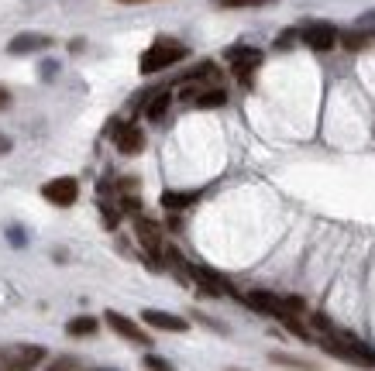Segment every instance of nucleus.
I'll list each match as a JSON object with an SVG mask.
<instances>
[{"mask_svg":"<svg viewBox=\"0 0 375 371\" xmlns=\"http://www.w3.org/2000/svg\"><path fill=\"white\" fill-rule=\"evenodd\" d=\"M186 52L189 49L183 45V42H176V38H155L152 49H145L141 62H138V69H141V76H155V73H162V69L183 62Z\"/></svg>","mask_w":375,"mask_h":371,"instance_id":"obj_1","label":"nucleus"},{"mask_svg":"<svg viewBox=\"0 0 375 371\" xmlns=\"http://www.w3.org/2000/svg\"><path fill=\"white\" fill-rule=\"evenodd\" d=\"M299 42L314 52H331L338 42H341V31L327 21H310L306 28H299Z\"/></svg>","mask_w":375,"mask_h":371,"instance_id":"obj_2","label":"nucleus"},{"mask_svg":"<svg viewBox=\"0 0 375 371\" xmlns=\"http://www.w3.org/2000/svg\"><path fill=\"white\" fill-rule=\"evenodd\" d=\"M134 234H138V244L145 248V255L152 258V265H159L162 255H165L159 224H155V220H148V217H134Z\"/></svg>","mask_w":375,"mask_h":371,"instance_id":"obj_3","label":"nucleus"},{"mask_svg":"<svg viewBox=\"0 0 375 371\" xmlns=\"http://www.w3.org/2000/svg\"><path fill=\"white\" fill-rule=\"evenodd\" d=\"M224 59H227V66L234 69V76L248 86L251 73L262 66V59H266V55L258 52V49H248V45H234V49H227V52H224Z\"/></svg>","mask_w":375,"mask_h":371,"instance_id":"obj_4","label":"nucleus"},{"mask_svg":"<svg viewBox=\"0 0 375 371\" xmlns=\"http://www.w3.org/2000/svg\"><path fill=\"white\" fill-rule=\"evenodd\" d=\"M42 196L52 207H73L80 200V183L69 179V176H59V179H49V183L42 186Z\"/></svg>","mask_w":375,"mask_h":371,"instance_id":"obj_5","label":"nucleus"},{"mask_svg":"<svg viewBox=\"0 0 375 371\" xmlns=\"http://www.w3.org/2000/svg\"><path fill=\"white\" fill-rule=\"evenodd\" d=\"M104 323H107L114 334H121L124 341H131V344H141V347L152 344V337H148L131 317H124V313H117V310H107V313H104Z\"/></svg>","mask_w":375,"mask_h":371,"instance_id":"obj_6","label":"nucleus"},{"mask_svg":"<svg viewBox=\"0 0 375 371\" xmlns=\"http://www.w3.org/2000/svg\"><path fill=\"white\" fill-rule=\"evenodd\" d=\"M193 279H196V286L207 292V296H238L234 286L224 275H217L214 268H207V265H193Z\"/></svg>","mask_w":375,"mask_h":371,"instance_id":"obj_7","label":"nucleus"},{"mask_svg":"<svg viewBox=\"0 0 375 371\" xmlns=\"http://www.w3.org/2000/svg\"><path fill=\"white\" fill-rule=\"evenodd\" d=\"M52 45L55 42L49 35H42V31H21V35L11 38L7 52L11 55H31V52H42V49H52Z\"/></svg>","mask_w":375,"mask_h":371,"instance_id":"obj_8","label":"nucleus"},{"mask_svg":"<svg viewBox=\"0 0 375 371\" xmlns=\"http://www.w3.org/2000/svg\"><path fill=\"white\" fill-rule=\"evenodd\" d=\"M244 303H248L251 310H258V313H268V317H275V320L293 317V313H286V303H282V296H272V292L255 289V292H248V296H244Z\"/></svg>","mask_w":375,"mask_h":371,"instance_id":"obj_9","label":"nucleus"},{"mask_svg":"<svg viewBox=\"0 0 375 371\" xmlns=\"http://www.w3.org/2000/svg\"><path fill=\"white\" fill-rule=\"evenodd\" d=\"M45 361V347H18L4 365H0V371H31L35 365H42Z\"/></svg>","mask_w":375,"mask_h":371,"instance_id":"obj_10","label":"nucleus"},{"mask_svg":"<svg viewBox=\"0 0 375 371\" xmlns=\"http://www.w3.org/2000/svg\"><path fill=\"white\" fill-rule=\"evenodd\" d=\"M141 320L148 323V327H155V330H172V334H186L189 323L183 317H176V313H165V310H145Z\"/></svg>","mask_w":375,"mask_h":371,"instance_id":"obj_11","label":"nucleus"},{"mask_svg":"<svg viewBox=\"0 0 375 371\" xmlns=\"http://www.w3.org/2000/svg\"><path fill=\"white\" fill-rule=\"evenodd\" d=\"M114 145H117V152H124V155H138L141 148H145V134L138 124H124L117 138H114Z\"/></svg>","mask_w":375,"mask_h":371,"instance_id":"obj_12","label":"nucleus"},{"mask_svg":"<svg viewBox=\"0 0 375 371\" xmlns=\"http://www.w3.org/2000/svg\"><path fill=\"white\" fill-rule=\"evenodd\" d=\"M200 200V193L193 189V193H176V189H165L162 193V207L169 213H179V210H186V207H193Z\"/></svg>","mask_w":375,"mask_h":371,"instance_id":"obj_13","label":"nucleus"},{"mask_svg":"<svg viewBox=\"0 0 375 371\" xmlns=\"http://www.w3.org/2000/svg\"><path fill=\"white\" fill-rule=\"evenodd\" d=\"M227 104V93L214 86V90H203V93H196L193 97V107H200V110H214V107H224Z\"/></svg>","mask_w":375,"mask_h":371,"instance_id":"obj_14","label":"nucleus"},{"mask_svg":"<svg viewBox=\"0 0 375 371\" xmlns=\"http://www.w3.org/2000/svg\"><path fill=\"white\" fill-rule=\"evenodd\" d=\"M97 327H100V323L93 317H73L66 323V334H69V337H90V334H97Z\"/></svg>","mask_w":375,"mask_h":371,"instance_id":"obj_15","label":"nucleus"},{"mask_svg":"<svg viewBox=\"0 0 375 371\" xmlns=\"http://www.w3.org/2000/svg\"><path fill=\"white\" fill-rule=\"evenodd\" d=\"M369 42H372V35L362 31V28H358V31H341V45H345L348 52H362Z\"/></svg>","mask_w":375,"mask_h":371,"instance_id":"obj_16","label":"nucleus"},{"mask_svg":"<svg viewBox=\"0 0 375 371\" xmlns=\"http://www.w3.org/2000/svg\"><path fill=\"white\" fill-rule=\"evenodd\" d=\"M169 104H172V93H155V97H152V107H148V117L159 121L162 114L169 110Z\"/></svg>","mask_w":375,"mask_h":371,"instance_id":"obj_17","label":"nucleus"},{"mask_svg":"<svg viewBox=\"0 0 375 371\" xmlns=\"http://www.w3.org/2000/svg\"><path fill=\"white\" fill-rule=\"evenodd\" d=\"M217 7H227V11H242V7H268L275 0H214Z\"/></svg>","mask_w":375,"mask_h":371,"instance_id":"obj_18","label":"nucleus"},{"mask_svg":"<svg viewBox=\"0 0 375 371\" xmlns=\"http://www.w3.org/2000/svg\"><path fill=\"white\" fill-rule=\"evenodd\" d=\"M145 368H152V371H172V368H169V361H165V358H159V354H148V358H145Z\"/></svg>","mask_w":375,"mask_h":371,"instance_id":"obj_19","label":"nucleus"},{"mask_svg":"<svg viewBox=\"0 0 375 371\" xmlns=\"http://www.w3.org/2000/svg\"><path fill=\"white\" fill-rule=\"evenodd\" d=\"M296 35H299V31H282V35L275 38V49H282V52H286V49L296 42Z\"/></svg>","mask_w":375,"mask_h":371,"instance_id":"obj_20","label":"nucleus"},{"mask_svg":"<svg viewBox=\"0 0 375 371\" xmlns=\"http://www.w3.org/2000/svg\"><path fill=\"white\" fill-rule=\"evenodd\" d=\"M117 220H121V210H117V207H114V210L104 207V224H107V227H117Z\"/></svg>","mask_w":375,"mask_h":371,"instance_id":"obj_21","label":"nucleus"},{"mask_svg":"<svg viewBox=\"0 0 375 371\" xmlns=\"http://www.w3.org/2000/svg\"><path fill=\"white\" fill-rule=\"evenodd\" d=\"M362 31L375 35V14H365V18H362Z\"/></svg>","mask_w":375,"mask_h":371,"instance_id":"obj_22","label":"nucleus"},{"mask_svg":"<svg viewBox=\"0 0 375 371\" xmlns=\"http://www.w3.org/2000/svg\"><path fill=\"white\" fill-rule=\"evenodd\" d=\"M11 148H14V141H11V138H7V134L0 131V155H7V152H11Z\"/></svg>","mask_w":375,"mask_h":371,"instance_id":"obj_23","label":"nucleus"},{"mask_svg":"<svg viewBox=\"0 0 375 371\" xmlns=\"http://www.w3.org/2000/svg\"><path fill=\"white\" fill-rule=\"evenodd\" d=\"M11 104V93H7V90H4V86H0V110H4V107Z\"/></svg>","mask_w":375,"mask_h":371,"instance_id":"obj_24","label":"nucleus"},{"mask_svg":"<svg viewBox=\"0 0 375 371\" xmlns=\"http://www.w3.org/2000/svg\"><path fill=\"white\" fill-rule=\"evenodd\" d=\"M49 371H69V361H62V365H55V368H49Z\"/></svg>","mask_w":375,"mask_h":371,"instance_id":"obj_25","label":"nucleus"},{"mask_svg":"<svg viewBox=\"0 0 375 371\" xmlns=\"http://www.w3.org/2000/svg\"><path fill=\"white\" fill-rule=\"evenodd\" d=\"M117 4H148V0H117Z\"/></svg>","mask_w":375,"mask_h":371,"instance_id":"obj_26","label":"nucleus"}]
</instances>
